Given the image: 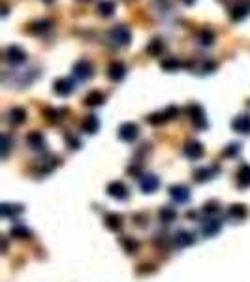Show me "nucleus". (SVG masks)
Wrapping results in <instances>:
<instances>
[{"label":"nucleus","instance_id":"27","mask_svg":"<svg viewBox=\"0 0 250 282\" xmlns=\"http://www.w3.org/2000/svg\"><path fill=\"white\" fill-rule=\"evenodd\" d=\"M237 184H239V186H243V188L250 186V166L248 164L241 166L239 171H237Z\"/></svg>","mask_w":250,"mask_h":282},{"label":"nucleus","instance_id":"6","mask_svg":"<svg viewBox=\"0 0 250 282\" xmlns=\"http://www.w3.org/2000/svg\"><path fill=\"white\" fill-rule=\"evenodd\" d=\"M6 60L14 66H19V64L27 62V51L23 49L21 45H10L6 49Z\"/></svg>","mask_w":250,"mask_h":282},{"label":"nucleus","instance_id":"4","mask_svg":"<svg viewBox=\"0 0 250 282\" xmlns=\"http://www.w3.org/2000/svg\"><path fill=\"white\" fill-rule=\"evenodd\" d=\"M94 76V64L87 58H81L77 62L73 64V78L79 79V81H87Z\"/></svg>","mask_w":250,"mask_h":282},{"label":"nucleus","instance_id":"19","mask_svg":"<svg viewBox=\"0 0 250 282\" xmlns=\"http://www.w3.org/2000/svg\"><path fill=\"white\" fill-rule=\"evenodd\" d=\"M27 143H29V147L32 151H43L45 149V139H43V135L40 132H30L27 135Z\"/></svg>","mask_w":250,"mask_h":282},{"label":"nucleus","instance_id":"33","mask_svg":"<svg viewBox=\"0 0 250 282\" xmlns=\"http://www.w3.org/2000/svg\"><path fill=\"white\" fill-rule=\"evenodd\" d=\"M64 113H66V109H51L49 107V109L43 111V117L49 120V122H58V120L64 119V117H62Z\"/></svg>","mask_w":250,"mask_h":282},{"label":"nucleus","instance_id":"10","mask_svg":"<svg viewBox=\"0 0 250 282\" xmlns=\"http://www.w3.org/2000/svg\"><path fill=\"white\" fill-rule=\"evenodd\" d=\"M107 194L115 199H126L128 197V188L122 181H113L107 184Z\"/></svg>","mask_w":250,"mask_h":282},{"label":"nucleus","instance_id":"14","mask_svg":"<svg viewBox=\"0 0 250 282\" xmlns=\"http://www.w3.org/2000/svg\"><path fill=\"white\" fill-rule=\"evenodd\" d=\"M139 186H141V190L145 194H152V192L158 190V186H160V179L156 175H143L141 181H139Z\"/></svg>","mask_w":250,"mask_h":282},{"label":"nucleus","instance_id":"18","mask_svg":"<svg viewBox=\"0 0 250 282\" xmlns=\"http://www.w3.org/2000/svg\"><path fill=\"white\" fill-rule=\"evenodd\" d=\"M8 120L12 124H15V126H19V124H23L27 120V111L23 107H12L10 113H8Z\"/></svg>","mask_w":250,"mask_h":282},{"label":"nucleus","instance_id":"16","mask_svg":"<svg viewBox=\"0 0 250 282\" xmlns=\"http://www.w3.org/2000/svg\"><path fill=\"white\" fill-rule=\"evenodd\" d=\"M231 128L239 134H250V115H241L235 117L231 122Z\"/></svg>","mask_w":250,"mask_h":282},{"label":"nucleus","instance_id":"9","mask_svg":"<svg viewBox=\"0 0 250 282\" xmlns=\"http://www.w3.org/2000/svg\"><path fill=\"white\" fill-rule=\"evenodd\" d=\"M137 135H139V126H137L136 122H124L119 128V137L122 141H134L137 139Z\"/></svg>","mask_w":250,"mask_h":282},{"label":"nucleus","instance_id":"23","mask_svg":"<svg viewBox=\"0 0 250 282\" xmlns=\"http://www.w3.org/2000/svg\"><path fill=\"white\" fill-rule=\"evenodd\" d=\"M115 10H117V6H115L113 0H102L100 4H98V15H100V17H106V19L113 17Z\"/></svg>","mask_w":250,"mask_h":282},{"label":"nucleus","instance_id":"37","mask_svg":"<svg viewBox=\"0 0 250 282\" xmlns=\"http://www.w3.org/2000/svg\"><path fill=\"white\" fill-rule=\"evenodd\" d=\"M216 211H218V203H216V201H207L205 207H203V213H205V215H214Z\"/></svg>","mask_w":250,"mask_h":282},{"label":"nucleus","instance_id":"8","mask_svg":"<svg viewBox=\"0 0 250 282\" xmlns=\"http://www.w3.org/2000/svg\"><path fill=\"white\" fill-rule=\"evenodd\" d=\"M73 87H75L73 79L60 78V79L55 81V85H53V91H55V94H58V96H70L71 92H73Z\"/></svg>","mask_w":250,"mask_h":282},{"label":"nucleus","instance_id":"17","mask_svg":"<svg viewBox=\"0 0 250 282\" xmlns=\"http://www.w3.org/2000/svg\"><path fill=\"white\" fill-rule=\"evenodd\" d=\"M98 128H100V120H98V117H94V115L85 117L83 122H81V130H83L85 134H96Z\"/></svg>","mask_w":250,"mask_h":282},{"label":"nucleus","instance_id":"25","mask_svg":"<svg viewBox=\"0 0 250 282\" xmlns=\"http://www.w3.org/2000/svg\"><path fill=\"white\" fill-rule=\"evenodd\" d=\"M173 241H175L177 247H188V245H192L194 243V233L186 232V230H181V232L175 233Z\"/></svg>","mask_w":250,"mask_h":282},{"label":"nucleus","instance_id":"24","mask_svg":"<svg viewBox=\"0 0 250 282\" xmlns=\"http://www.w3.org/2000/svg\"><path fill=\"white\" fill-rule=\"evenodd\" d=\"M246 215H248V211H246V207L243 203H233L228 209V217L231 220H243L246 219Z\"/></svg>","mask_w":250,"mask_h":282},{"label":"nucleus","instance_id":"31","mask_svg":"<svg viewBox=\"0 0 250 282\" xmlns=\"http://www.w3.org/2000/svg\"><path fill=\"white\" fill-rule=\"evenodd\" d=\"M23 213V207L21 205H12V203H4L0 207V215L4 217V219H10V217H15V215H19Z\"/></svg>","mask_w":250,"mask_h":282},{"label":"nucleus","instance_id":"35","mask_svg":"<svg viewBox=\"0 0 250 282\" xmlns=\"http://www.w3.org/2000/svg\"><path fill=\"white\" fill-rule=\"evenodd\" d=\"M10 149H12V139H10V135L2 134V158H6L8 153H10Z\"/></svg>","mask_w":250,"mask_h":282},{"label":"nucleus","instance_id":"11","mask_svg":"<svg viewBox=\"0 0 250 282\" xmlns=\"http://www.w3.org/2000/svg\"><path fill=\"white\" fill-rule=\"evenodd\" d=\"M170 196L177 203H186L190 199V190H188V186H185V184H173L172 188H170Z\"/></svg>","mask_w":250,"mask_h":282},{"label":"nucleus","instance_id":"3","mask_svg":"<svg viewBox=\"0 0 250 282\" xmlns=\"http://www.w3.org/2000/svg\"><path fill=\"white\" fill-rule=\"evenodd\" d=\"M179 109L177 107H165V109H162V111H156L152 113V115H149L147 117V122L149 124H152V126H160V124H164V122H168V120H172L173 117H177Z\"/></svg>","mask_w":250,"mask_h":282},{"label":"nucleus","instance_id":"41","mask_svg":"<svg viewBox=\"0 0 250 282\" xmlns=\"http://www.w3.org/2000/svg\"><path fill=\"white\" fill-rule=\"evenodd\" d=\"M43 2H47V4H51V2H55V0H43Z\"/></svg>","mask_w":250,"mask_h":282},{"label":"nucleus","instance_id":"22","mask_svg":"<svg viewBox=\"0 0 250 282\" xmlns=\"http://www.w3.org/2000/svg\"><path fill=\"white\" fill-rule=\"evenodd\" d=\"M216 168H200L194 171V179L198 181V183H205V181H211L214 175H216Z\"/></svg>","mask_w":250,"mask_h":282},{"label":"nucleus","instance_id":"21","mask_svg":"<svg viewBox=\"0 0 250 282\" xmlns=\"http://www.w3.org/2000/svg\"><path fill=\"white\" fill-rule=\"evenodd\" d=\"M122 220H124L122 215H119V213H109V215H106V219H104V224H106V228L117 232V230L122 228Z\"/></svg>","mask_w":250,"mask_h":282},{"label":"nucleus","instance_id":"29","mask_svg":"<svg viewBox=\"0 0 250 282\" xmlns=\"http://www.w3.org/2000/svg\"><path fill=\"white\" fill-rule=\"evenodd\" d=\"M158 217H160V220H162L164 224H172V222H175V219H177V211H175L173 207H162L160 213H158Z\"/></svg>","mask_w":250,"mask_h":282},{"label":"nucleus","instance_id":"20","mask_svg":"<svg viewBox=\"0 0 250 282\" xmlns=\"http://www.w3.org/2000/svg\"><path fill=\"white\" fill-rule=\"evenodd\" d=\"M104 102H106V94L100 91H91L85 96V106H89V107H98V106H102Z\"/></svg>","mask_w":250,"mask_h":282},{"label":"nucleus","instance_id":"26","mask_svg":"<svg viewBox=\"0 0 250 282\" xmlns=\"http://www.w3.org/2000/svg\"><path fill=\"white\" fill-rule=\"evenodd\" d=\"M165 51V43L160 40V38H154V40H150L149 45H147V53L150 56H160L162 53Z\"/></svg>","mask_w":250,"mask_h":282},{"label":"nucleus","instance_id":"30","mask_svg":"<svg viewBox=\"0 0 250 282\" xmlns=\"http://www.w3.org/2000/svg\"><path fill=\"white\" fill-rule=\"evenodd\" d=\"M198 40L203 47H209V45H213L214 43V32L211 28H201L200 34H198Z\"/></svg>","mask_w":250,"mask_h":282},{"label":"nucleus","instance_id":"32","mask_svg":"<svg viewBox=\"0 0 250 282\" xmlns=\"http://www.w3.org/2000/svg\"><path fill=\"white\" fill-rule=\"evenodd\" d=\"M162 70L165 72H177L179 68H183V62L179 60V58H173V56H170V58H165V60H162Z\"/></svg>","mask_w":250,"mask_h":282},{"label":"nucleus","instance_id":"7","mask_svg":"<svg viewBox=\"0 0 250 282\" xmlns=\"http://www.w3.org/2000/svg\"><path fill=\"white\" fill-rule=\"evenodd\" d=\"M107 78L111 79V81H115V83H119V81H122V79L126 78V66H124V62L115 60V62L109 64L107 66Z\"/></svg>","mask_w":250,"mask_h":282},{"label":"nucleus","instance_id":"12","mask_svg":"<svg viewBox=\"0 0 250 282\" xmlns=\"http://www.w3.org/2000/svg\"><path fill=\"white\" fill-rule=\"evenodd\" d=\"M220 228H222V222L218 219H213V217L201 222V233L205 237H214L216 233L220 232Z\"/></svg>","mask_w":250,"mask_h":282},{"label":"nucleus","instance_id":"38","mask_svg":"<svg viewBox=\"0 0 250 282\" xmlns=\"http://www.w3.org/2000/svg\"><path fill=\"white\" fill-rule=\"evenodd\" d=\"M239 145H237V143H231V145H229L228 149H224V156H233V155H237V153H239Z\"/></svg>","mask_w":250,"mask_h":282},{"label":"nucleus","instance_id":"39","mask_svg":"<svg viewBox=\"0 0 250 282\" xmlns=\"http://www.w3.org/2000/svg\"><path fill=\"white\" fill-rule=\"evenodd\" d=\"M214 70H216V62H213V60H207L203 64V74H211Z\"/></svg>","mask_w":250,"mask_h":282},{"label":"nucleus","instance_id":"1","mask_svg":"<svg viewBox=\"0 0 250 282\" xmlns=\"http://www.w3.org/2000/svg\"><path fill=\"white\" fill-rule=\"evenodd\" d=\"M130 42H132V30H130L126 25H115L109 32H107V43L111 47H128Z\"/></svg>","mask_w":250,"mask_h":282},{"label":"nucleus","instance_id":"5","mask_svg":"<svg viewBox=\"0 0 250 282\" xmlns=\"http://www.w3.org/2000/svg\"><path fill=\"white\" fill-rule=\"evenodd\" d=\"M186 113L192 120V124L200 130H205L207 128V119H205V113H203V107L200 104H190L186 107Z\"/></svg>","mask_w":250,"mask_h":282},{"label":"nucleus","instance_id":"2","mask_svg":"<svg viewBox=\"0 0 250 282\" xmlns=\"http://www.w3.org/2000/svg\"><path fill=\"white\" fill-rule=\"evenodd\" d=\"M250 15V0H233L229 6V19L233 23L244 21Z\"/></svg>","mask_w":250,"mask_h":282},{"label":"nucleus","instance_id":"34","mask_svg":"<svg viewBox=\"0 0 250 282\" xmlns=\"http://www.w3.org/2000/svg\"><path fill=\"white\" fill-rule=\"evenodd\" d=\"M121 245H122V248H124V250H126L128 254H134L137 248H139V243H137L136 239H132V237H122Z\"/></svg>","mask_w":250,"mask_h":282},{"label":"nucleus","instance_id":"36","mask_svg":"<svg viewBox=\"0 0 250 282\" xmlns=\"http://www.w3.org/2000/svg\"><path fill=\"white\" fill-rule=\"evenodd\" d=\"M66 143H68V147H70L71 151L81 147V141H79V137H75L73 134H66Z\"/></svg>","mask_w":250,"mask_h":282},{"label":"nucleus","instance_id":"40","mask_svg":"<svg viewBox=\"0 0 250 282\" xmlns=\"http://www.w3.org/2000/svg\"><path fill=\"white\" fill-rule=\"evenodd\" d=\"M183 4H186V6H192V4H196V0H181Z\"/></svg>","mask_w":250,"mask_h":282},{"label":"nucleus","instance_id":"28","mask_svg":"<svg viewBox=\"0 0 250 282\" xmlns=\"http://www.w3.org/2000/svg\"><path fill=\"white\" fill-rule=\"evenodd\" d=\"M10 233H12L14 239H30V237H32V232H30L27 226H23V224H15Z\"/></svg>","mask_w":250,"mask_h":282},{"label":"nucleus","instance_id":"42","mask_svg":"<svg viewBox=\"0 0 250 282\" xmlns=\"http://www.w3.org/2000/svg\"><path fill=\"white\" fill-rule=\"evenodd\" d=\"M79 2H91V0H79Z\"/></svg>","mask_w":250,"mask_h":282},{"label":"nucleus","instance_id":"15","mask_svg":"<svg viewBox=\"0 0 250 282\" xmlns=\"http://www.w3.org/2000/svg\"><path fill=\"white\" fill-rule=\"evenodd\" d=\"M51 25L53 23L49 21V19H40V21H34L32 25H29V28H27V32L32 36H40V34H45L47 30L51 28Z\"/></svg>","mask_w":250,"mask_h":282},{"label":"nucleus","instance_id":"13","mask_svg":"<svg viewBox=\"0 0 250 282\" xmlns=\"http://www.w3.org/2000/svg\"><path fill=\"white\" fill-rule=\"evenodd\" d=\"M183 151H185V155L190 160H200L201 156H203V153H205V149H203V145H201L200 141H188Z\"/></svg>","mask_w":250,"mask_h":282}]
</instances>
